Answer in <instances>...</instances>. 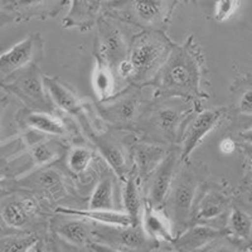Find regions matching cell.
I'll use <instances>...</instances> for the list:
<instances>
[{
  "label": "cell",
  "instance_id": "41",
  "mask_svg": "<svg viewBox=\"0 0 252 252\" xmlns=\"http://www.w3.org/2000/svg\"><path fill=\"white\" fill-rule=\"evenodd\" d=\"M12 15L14 14H9V13H6L4 9L0 8V28L4 26V24L9 23V22H12L13 20V17Z\"/></svg>",
  "mask_w": 252,
  "mask_h": 252
},
{
  "label": "cell",
  "instance_id": "35",
  "mask_svg": "<svg viewBox=\"0 0 252 252\" xmlns=\"http://www.w3.org/2000/svg\"><path fill=\"white\" fill-rule=\"evenodd\" d=\"M238 112L242 115H252V89L246 90L238 100Z\"/></svg>",
  "mask_w": 252,
  "mask_h": 252
},
{
  "label": "cell",
  "instance_id": "40",
  "mask_svg": "<svg viewBox=\"0 0 252 252\" xmlns=\"http://www.w3.org/2000/svg\"><path fill=\"white\" fill-rule=\"evenodd\" d=\"M22 203H23L24 208L27 209V212H28L31 216L37 213L38 204L34 199H32V198H26V199H22Z\"/></svg>",
  "mask_w": 252,
  "mask_h": 252
},
{
  "label": "cell",
  "instance_id": "27",
  "mask_svg": "<svg viewBox=\"0 0 252 252\" xmlns=\"http://www.w3.org/2000/svg\"><path fill=\"white\" fill-rule=\"evenodd\" d=\"M51 0H14L9 4L12 14L18 15L20 19H29L35 17L47 6Z\"/></svg>",
  "mask_w": 252,
  "mask_h": 252
},
{
  "label": "cell",
  "instance_id": "43",
  "mask_svg": "<svg viewBox=\"0 0 252 252\" xmlns=\"http://www.w3.org/2000/svg\"><path fill=\"white\" fill-rule=\"evenodd\" d=\"M148 252H172V251H164V250H149Z\"/></svg>",
  "mask_w": 252,
  "mask_h": 252
},
{
  "label": "cell",
  "instance_id": "3",
  "mask_svg": "<svg viewBox=\"0 0 252 252\" xmlns=\"http://www.w3.org/2000/svg\"><path fill=\"white\" fill-rule=\"evenodd\" d=\"M166 40L157 35H141L130 53V62L135 68V80H145L166 61Z\"/></svg>",
  "mask_w": 252,
  "mask_h": 252
},
{
  "label": "cell",
  "instance_id": "21",
  "mask_svg": "<svg viewBox=\"0 0 252 252\" xmlns=\"http://www.w3.org/2000/svg\"><path fill=\"white\" fill-rule=\"evenodd\" d=\"M228 204V199L223 193L218 190H208L202 197L198 203V208L194 213V220H208L218 217L223 213Z\"/></svg>",
  "mask_w": 252,
  "mask_h": 252
},
{
  "label": "cell",
  "instance_id": "5",
  "mask_svg": "<svg viewBox=\"0 0 252 252\" xmlns=\"http://www.w3.org/2000/svg\"><path fill=\"white\" fill-rule=\"evenodd\" d=\"M223 118V110H207L198 114L187 126L182 144V160H187L207 135L215 129Z\"/></svg>",
  "mask_w": 252,
  "mask_h": 252
},
{
  "label": "cell",
  "instance_id": "29",
  "mask_svg": "<svg viewBox=\"0 0 252 252\" xmlns=\"http://www.w3.org/2000/svg\"><path fill=\"white\" fill-rule=\"evenodd\" d=\"M57 150L47 141H39L32 145L29 158L35 166H46L57 159Z\"/></svg>",
  "mask_w": 252,
  "mask_h": 252
},
{
  "label": "cell",
  "instance_id": "11",
  "mask_svg": "<svg viewBox=\"0 0 252 252\" xmlns=\"http://www.w3.org/2000/svg\"><path fill=\"white\" fill-rule=\"evenodd\" d=\"M56 212L68 217H77L80 220H90L103 226L112 227H130L132 222L130 217L125 212L115 211V209H76L60 207L56 209Z\"/></svg>",
  "mask_w": 252,
  "mask_h": 252
},
{
  "label": "cell",
  "instance_id": "30",
  "mask_svg": "<svg viewBox=\"0 0 252 252\" xmlns=\"http://www.w3.org/2000/svg\"><path fill=\"white\" fill-rule=\"evenodd\" d=\"M92 153L86 148L82 146H76L71 152L68 153L67 157V165L69 170L75 174H81L87 169L91 164Z\"/></svg>",
  "mask_w": 252,
  "mask_h": 252
},
{
  "label": "cell",
  "instance_id": "38",
  "mask_svg": "<svg viewBox=\"0 0 252 252\" xmlns=\"http://www.w3.org/2000/svg\"><path fill=\"white\" fill-rule=\"evenodd\" d=\"M89 246L91 247V250L94 252H124L123 250L115 249L114 246H109V245L106 244H101V242H97V241L91 242Z\"/></svg>",
  "mask_w": 252,
  "mask_h": 252
},
{
  "label": "cell",
  "instance_id": "9",
  "mask_svg": "<svg viewBox=\"0 0 252 252\" xmlns=\"http://www.w3.org/2000/svg\"><path fill=\"white\" fill-rule=\"evenodd\" d=\"M177 168V155L175 153H170L166 155L163 163L159 165L154 174L152 175V183L149 189V203L153 207L158 208L165 202L166 195L173 184V177L175 174Z\"/></svg>",
  "mask_w": 252,
  "mask_h": 252
},
{
  "label": "cell",
  "instance_id": "25",
  "mask_svg": "<svg viewBox=\"0 0 252 252\" xmlns=\"http://www.w3.org/2000/svg\"><path fill=\"white\" fill-rule=\"evenodd\" d=\"M229 232L240 240L252 237V216L241 208H232L228 216Z\"/></svg>",
  "mask_w": 252,
  "mask_h": 252
},
{
  "label": "cell",
  "instance_id": "46",
  "mask_svg": "<svg viewBox=\"0 0 252 252\" xmlns=\"http://www.w3.org/2000/svg\"><path fill=\"white\" fill-rule=\"evenodd\" d=\"M35 252H43V251H42V249H40L39 246H37V251H35Z\"/></svg>",
  "mask_w": 252,
  "mask_h": 252
},
{
  "label": "cell",
  "instance_id": "20",
  "mask_svg": "<svg viewBox=\"0 0 252 252\" xmlns=\"http://www.w3.org/2000/svg\"><path fill=\"white\" fill-rule=\"evenodd\" d=\"M24 123L28 127L43 134L63 136L66 134V126L56 116L46 114L43 111H32L24 116Z\"/></svg>",
  "mask_w": 252,
  "mask_h": 252
},
{
  "label": "cell",
  "instance_id": "12",
  "mask_svg": "<svg viewBox=\"0 0 252 252\" xmlns=\"http://www.w3.org/2000/svg\"><path fill=\"white\" fill-rule=\"evenodd\" d=\"M101 9V0H72L71 8L63 20L66 28H77L89 31L97 20Z\"/></svg>",
  "mask_w": 252,
  "mask_h": 252
},
{
  "label": "cell",
  "instance_id": "31",
  "mask_svg": "<svg viewBox=\"0 0 252 252\" xmlns=\"http://www.w3.org/2000/svg\"><path fill=\"white\" fill-rule=\"evenodd\" d=\"M158 125L166 134H174L179 120V114L172 107H165L158 111Z\"/></svg>",
  "mask_w": 252,
  "mask_h": 252
},
{
  "label": "cell",
  "instance_id": "4",
  "mask_svg": "<svg viewBox=\"0 0 252 252\" xmlns=\"http://www.w3.org/2000/svg\"><path fill=\"white\" fill-rule=\"evenodd\" d=\"M39 47V34H31L14 44L12 48L1 53L0 55V76H3L4 81L20 69L28 67L32 63H37Z\"/></svg>",
  "mask_w": 252,
  "mask_h": 252
},
{
  "label": "cell",
  "instance_id": "16",
  "mask_svg": "<svg viewBox=\"0 0 252 252\" xmlns=\"http://www.w3.org/2000/svg\"><path fill=\"white\" fill-rule=\"evenodd\" d=\"M131 9L138 22L145 26H157L165 18L168 0H131Z\"/></svg>",
  "mask_w": 252,
  "mask_h": 252
},
{
  "label": "cell",
  "instance_id": "34",
  "mask_svg": "<svg viewBox=\"0 0 252 252\" xmlns=\"http://www.w3.org/2000/svg\"><path fill=\"white\" fill-rule=\"evenodd\" d=\"M241 150L245 157V168H246V181L250 187H252V145L242 143Z\"/></svg>",
  "mask_w": 252,
  "mask_h": 252
},
{
  "label": "cell",
  "instance_id": "24",
  "mask_svg": "<svg viewBox=\"0 0 252 252\" xmlns=\"http://www.w3.org/2000/svg\"><path fill=\"white\" fill-rule=\"evenodd\" d=\"M114 182L110 177L102 178L94 187L90 198V209H114Z\"/></svg>",
  "mask_w": 252,
  "mask_h": 252
},
{
  "label": "cell",
  "instance_id": "15",
  "mask_svg": "<svg viewBox=\"0 0 252 252\" xmlns=\"http://www.w3.org/2000/svg\"><path fill=\"white\" fill-rule=\"evenodd\" d=\"M43 83L47 94H49L53 103L57 105V107L69 115L80 114L82 106H81L78 98L76 97V94L68 87L61 83L57 78L48 77V76H44Z\"/></svg>",
  "mask_w": 252,
  "mask_h": 252
},
{
  "label": "cell",
  "instance_id": "1",
  "mask_svg": "<svg viewBox=\"0 0 252 252\" xmlns=\"http://www.w3.org/2000/svg\"><path fill=\"white\" fill-rule=\"evenodd\" d=\"M0 85L34 111H42L48 105L43 76L40 75L37 63L20 69Z\"/></svg>",
  "mask_w": 252,
  "mask_h": 252
},
{
  "label": "cell",
  "instance_id": "37",
  "mask_svg": "<svg viewBox=\"0 0 252 252\" xmlns=\"http://www.w3.org/2000/svg\"><path fill=\"white\" fill-rule=\"evenodd\" d=\"M212 244H209L208 246H206L204 249L199 250L198 252H237L232 245L222 244V242H220V244H217V245H212Z\"/></svg>",
  "mask_w": 252,
  "mask_h": 252
},
{
  "label": "cell",
  "instance_id": "10",
  "mask_svg": "<svg viewBox=\"0 0 252 252\" xmlns=\"http://www.w3.org/2000/svg\"><path fill=\"white\" fill-rule=\"evenodd\" d=\"M224 231L204 224H195L186 229L179 237L174 238L173 245L179 252H198L224 235Z\"/></svg>",
  "mask_w": 252,
  "mask_h": 252
},
{
  "label": "cell",
  "instance_id": "33",
  "mask_svg": "<svg viewBox=\"0 0 252 252\" xmlns=\"http://www.w3.org/2000/svg\"><path fill=\"white\" fill-rule=\"evenodd\" d=\"M35 244H37V238H34V236L17 238V240L9 242L3 252H27V250L34 246Z\"/></svg>",
  "mask_w": 252,
  "mask_h": 252
},
{
  "label": "cell",
  "instance_id": "14",
  "mask_svg": "<svg viewBox=\"0 0 252 252\" xmlns=\"http://www.w3.org/2000/svg\"><path fill=\"white\" fill-rule=\"evenodd\" d=\"M166 155L168 154L163 146L154 144H140L135 146L134 159L138 177L141 179H148L163 163Z\"/></svg>",
  "mask_w": 252,
  "mask_h": 252
},
{
  "label": "cell",
  "instance_id": "32",
  "mask_svg": "<svg viewBox=\"0 0 252 252\" xmlns=\"http://www.w3.org/2000/svg\"><path fill=\"white\" fill-rule=\"evenodd\" d=\"M240 0H215V19L220 23L226 22L237 12Z\"/></svg>",
  "mask_w": 252,
  "mask_h": 252
},
{
  "label": "cell",
  "instance_id": "36",
  "mask_svg": "<svg viewBox=\"0 0 252 252\" xmlns=\"http://www.w3.org/2000/svg\"><path fill=\"white\" fill-rule=\"evenodd\" d=\"M116 72L118 75L123 78H134L135 77V68L130 60H124L116 66Z\"/></svg>",
  "mask_w": 252,
  "mask_h": 252
},
{
  "label": "cell",
  "instance_id": "42",
  "mask_svg": "<svg viewBox=\"0 0 252 252\" xmlns=\"http://www.w3.org/2000/svg\"><path fill=\"white\" fill-rule=\"evenodd\" d=\"M240 138H241V140L244 141V143L251 144L252 145V126L250 127V129H246V130H244V131H241Z\"/></svg>",
  "mask_w": 252,
  "mask_h": 252
},
{
  "label": "cell",
  "instance_id": "18",
  "mask_svg": "<svg viewBox=\"0 0 252 252\" xmlns=\"http://www.w3.org/2000/svg\"><path fill=\"white\" fill-rule=\"evenodd\" d=\"M94 141L100 150L101 155L105 158V160L118 174V177L121 179H126L127 178L126 157L124 150L121 149V146L115 141L110 140V139L103 138V136H94Z\"/></svg>",
  "mask_w": 252,
  "mask_h": 252
},
{
  "label": "cell",
  "instance_id": "8",
  "mask_svg": "<svg viewBox=\"0 0 252 252\" xmlns=\"http://www.w3.org/2000/svg\"><path fill=\"white\" fill-rule=\"evenodd\" d=\"M197 194V182L189 173L183 172L173 188L170 207L175 220L183 222L188 218Z\"/></svg>",
  "mask_w": 252,
  "mask_h": 252
},
{
  "label": "cell",
  "instance_id": "47",
  "mask_svg": "<svg viewBox=\"0 0 252 252\" xmlns=\"http://www.w3.org/2000/svg\"><path fill=\"white\" fill-rule=\"evenodd\" d=\"M5 1H6V3H8V4H10V3H13L14 0H5Z\"/></svg>",
  "mask_w": 252,
  "mask_h": 252
},
{
  "label": "cell",
  "instance_id": "22",
  "mask_svg": "<svg viewBox=\"0 0 252 252\" xmlns=\"http://www.w3.org/2000/svg\"><path fill=\"white\" fill-rule=\"evenodd\" d=\"M58 235L77 246H89L91 244V231L83 220H71L62 222L56 227Z\"/></svg>",
  "mask_w": 252,
  "mask_h": 252
},
{
  "label": "cell",
  "instance_id": "6",
  "mask_svg": "<svg viewBox=\"0 0 252 252\" xmlns=\"http://www.w3.org/2000/svg\"><path fill=\"white\" fill-rule=\"evenodd\" d=\"M91 235L100 237L96 240L101 244H106L109 246L119 245L130 250H141L146 246L148 236L140 226L130 227H112L103 226V228L92 231Z\"/></svg>",
  "mask_w": 252,
  "mask_h": 252
},
{
  "label": "cell",
  "instance_id": "19",
  "mask_svg": "<svg viewBox=\"0 0 252 252\" xmlns=\"http://www.w3.org/2000/svg\"><path fill=\"white\" fill-rule=\"evenodd\" d=\"M92 86L100 100L110 97L115 89V78L111 67L105 58L97 53L94 56V68L92 73Z\"/></svg>",
  "mask_w": 252,
  "mask_h": 252
},
{
  "label": "cell",
  "instance_id": "45",
  "mask_svg": "<svg viewBox=\"0 0 252 252\" xmlns=\"http://www.w3.org/2000/svg\"><path fill=\"white\" fill-rule=\"evenodd\" d=\"M247 252H252V242H251V244H250L249 250H247Z\"/></svg>",
  "mask_w": 252,
  "mask_h": 252
},
{
  "label": "cell",
  "instance_id": "26",
  "mask_svg": "<svg viewBox=\"0 0 252 252\" xmlns=\"http://www.w3.org/2000/svg\"><path fill=\"white\" fill-rule=\"evenodd\" d=\"M1 218L9 227L22 228L29 222L31 215L27 212L22 201H13L4 206L1 211Z\"/></svg>",
  "mask_w": 252,
  "mask_h": 252
},
{
  "label": "cell",
  "instance_id": "23",
  "mask_svg": "<svg viewBox=\"0 0 252 252\" xmlns=\"http://www.w3.org/2000/svg\"><path fill=\"white\" fill-rule=\"evenodd\" d=\"M24 183L38 187L53 197H58L64 193V183H63L62 175L57 170L51 169V168L40 170L34 177H31L24 181Z\"/></svg>",
  "mask_w": 252,
  "mask_h": 252
},
{
  "label": "cell",
  "instance_id": "7",
  "mask_svg": "<svg viewBox=\"0 0 252 252\" xmlns=\"http://www.w3.org/2000/svg\"><path fill=\"white\" fill-rule=\"evenodd\" d=\"M98 32H100V53L109 66H118L121 61L126 60V44L123 34L118 28L112 27L105 19L98 20Z\"/></svg>",
  "mask_w": 252,
  "mask_h": 252
},
{
  "label": "cell",
  "instance_id": "39",
  "mask_svg": "<svg viewBox=\"0 0 252 252\" xmlns=\"http://www.w3.org/2000/svg\"><path fill=\"white\" fill-rule=\"evenodd\" d=\"M236 146L237 145H236V143L232 140V139L226 138L220 143V150L223 153L224 155H229V154H232V153H235Z\"/></svg>",
  "mask_w": 252,
  "mask_h": 252
},
{
  "label": "cell",
  "instance_id": "13",
  "mask_svg": "<svg viewBox=\"0 0 252 252\" xmlns=\"http://www.w3.org/2000/svg\"><path fill=\"white\" fill-rule=\"evenodd\" d=\"M141 222H143L144 232L148 237L154 238L157 241L172 242L173 244L175 237L173 236L169 220L159 209L153 207L149 202L143 208Z\"/></svg>",
  "mask_w": 252,
  "mask_h": 252
},
{
  "label": "cell",
  "instance_id": "2",
  "mask_svg": "<svg viewBox=\"0 0 252 252\" xmlns=\"http://www.w3.org/2000/svg\"><path fill=\"white\" fill-rule=\"evenodd\" d=\"M199 83L198 61L188 47L179 48L165 61L163 86L173 91L190 92L197 90Z\"/></svg>",
  "mask_w": 252,
  "mask_h": 252
},
{
  "label": "cell",
  "instance_id": "17",
  "mask_svg": "<svg viewBox=\"0 0 252 252\" xmlns=\"http://www.w3.org/2000/svg\"><path fill=\"white\" fill-rule=\"evenodd\" d=\"M124 212L129 216L132 226H140L141 215H143V203H141L140 192H139L138 174L131 173L125 179L123 192Z\"/></svg>",
  "mask_w": 252,
  "mask_h": 252
},
{
  "label": "cell",
  "instance_id": "44",
  "mask_svg": "<svg viewBox=\"0 0 252 252\" xmlns=\"http://www.w3.org/2000/svg\"><path fill=\"white\" fill-rule=\"evenodd\" d=\"M3 109H4V103H3V101H0V115H1V111H3Z\"/></svg>",
  "mask_w": 252,
  "mask_h": 252
},
{
  "label": "cell",
  "instance_id": "28",
  "mask_svg": "<svg viewBox=\"0 0 252 252\" xmlns=\"http://www.w3.org/2000/svg\"><path fill=\"white\" fill-rule=\"evenodd\" d=\"M107 114L114 120L131 121L138 114V101L134 96L121 98L119 102H116L107 109Z\"/></svg>",
  "mask_w": 252,
  "mask_h": 252
}]
</instances>
